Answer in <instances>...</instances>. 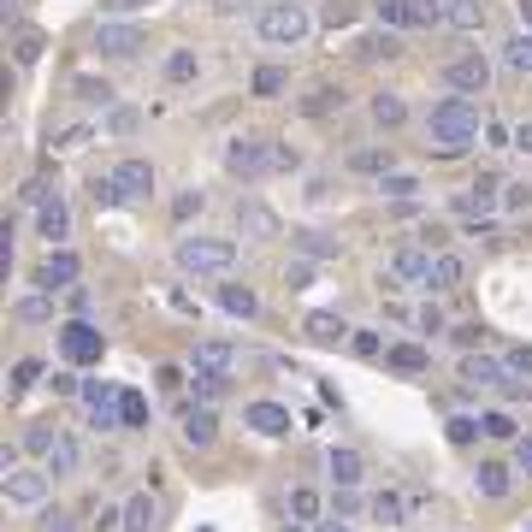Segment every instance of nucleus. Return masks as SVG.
Masks as SVG:
<instances>
[{"mask_svg":"<svg viewBox=\"0 0 532 532\" xmlns=\"http://www.w3.org/2000/svg\"><path fill=\"white\" fill-rule=\"evenodd\" d=\"M473 136H479V107H473L467 95H444V101L432 107V148L450 160V154H462Z\"/></svg>","mask_w":532,"mask_h":532,"instance_id":"nucleus-1","label":"nucleus"},{"mask_svg":"<svg viewBox=\"0 0 532 532\" xmlns=\"http://www.w3.org/2000/svg\"><path fill=\"white\" fill-rule=\"evenodd\" d=\"M296 154L290 148H272L266 136H231L225 142V172L231 178H266V172H290Z\"/></svg>","mask_w":532,"mask_h":532,"instance_id":"nucleus-2","label":"nucleus"},{"mask_svg":"<svg viewBox=\"0 0 532 532\" xmlns=\"http://www.w3.org/2000/svg\"><path fill=\"white\" fill-rule=\"evenodd\" d=\"M308 30H314V18H308L302 0H272V6L261 12V42L266 48H302Z\"/></svg>","mask_w":532,"mask_h":532,"instance_id":"nucleus-3","label":"nucleus"},{"mask_svg":"<svg viewBox=\"0 0 532 532\" xmlns=\"http://www.w3.org/2000/svg\"><path fill=\"white\" fill-rule=\"evenodd\" d=\"M178 266L219 278V272L237 266V243H231V237H184V243H178Z\"/></svg>","mask_w":532,"mask_h":532,"instance_id":"nucleus-4","label":"nucleus"},{"mask_svg":"<svg viewBox=\"0 0 532 532\" xmlns=\"http://www.w3.org/2000/svg\"><path fill=\"white\" fill-rule=\"evenodd\" d=\"M379 18L397 30H432V24H444V6L438 0H379Z\"/></svg>","mask_w":532,"mask_h":532,"instance_id":"nucleus-5","label":"nucleus"},{"mask_svg":"<svg viewBox=\"0 0 532 532\" xmlns=\"http://www.w3.org/2000/svg\"><path fill=\"white\" fill-rule=\"evenodd\" d=\"M101 332L89 326V320H71V326H60V355H66L71 367H95L101 361Z\"/></svg>","mask_w":532,"mask_h":532,"instance_id":"nucleus-6","label":"nucleus"},{"mask_svg":"<svg viewBox=\"0 0 532 532\" xmlns=\"http://www.w3.org/2000/svg\"><path fill=\"white\" fill-rule=\"evenodd\" d=\"M444 83H450L456 95H485V89H491V60H485V54H456V60L444 66Z\"/></svg>","mask_w":532,"mask_h":532,"instance_id":"nucleus-7","label":"nucleus"},{"mask_svg":"<svg viewBox=\"0 0 532 532\" xmlns=\"http://www.w3.org/2000/svg\"><path fill=\"white\" fill-rule=\"evenodd\" d=\"M48 497V467H6V503L12 509H36Z\"/></svg>","mask_w":532,"mask_h":532,"instance_id":"nucleus-8","label":"nucleus"},{"mask_svg":"<svg viewBox=\"0 0 532 532\" xmlns=\"http://www.w3.org/2000/svg\"><path fill=\"white\" fill-rule=\"evenodd\" d=\"M83 402H89V426H95V432L125 426V420H119V391H113L107 379H89V385H83Z\"/></svg>","mask_w":532,"mask_h":532,"instance_id":"nucleus-9","label":"nucleus"},{"mask_svg":"<svg viewBox=\"0 0 532 532\" xmlns=\"http://www.w3.org/2000/svg\"><path fill=\"white\" fill-rule=\"evenodd\" d=\"M95 48L113 54V60H131L136 48H142V30H136V24H119V18H101V24H95Z\"/></svg>","mask_w":532,"mask_h":532,"instance_id":"nucleus-10","label":"nucleus"},{"mask_svg":"<svg viewBox=\"0 0 532 532\" xmlns=\"http://www.w3.org/2000/svg\"><path fill=\"white\" fill-rule=\"evenodd\" d=\"M77 272H83V266H77V255H66V249H60V255H48V261L36 266V284H42V290H71V284H77Z\"/></svg>","mask_w":532,"mask_h":532,"instance_id":"nucleus-11","label":"nucleus"},{"mask_svg":"<svg viewBox=\"0 0 532 532\" xmlns=\"http://www.w3.org/2000/svg\"><path fill=\"white\" fill-rule=\"evenodd\" d=\"M36 231H42L48 243H66V237H71V207L60 196H48L42 207H36Z\"/></svg>","mask_w":532,"mask_h":532,"instance_id":"nucleus-12","label":"nucleus"},{"mask_svg":"<svg viewBox=\"0 0 532 532\" xmlns=\"http://www.w3.org/2000/svg\"><path fill=\"white\" fill-rule=\"evenodd\" d=\"M497 201H503V178H473L462 196H456V207L462 213H491Z\"/></svg>","mask_w":532,"mask_h":532,"instance_id":"nucleus-13","label":"nucleus"},{"mask_svg":"<svg viewBox=\"0 0 532 532\" xmlns=\"http://www.w3.org/2000/svg\"><path fill=\"white\" fill-rule=\"evenodd\" d=\"M261 438H284L290 432V408H278V402H249V414H243Z\"/></svg>","mask_w":532,"mask_h":532,"instance_id":"nucleus-14","label":"nucleus"},{"mask_svg":"<svg viewBox=\"0 0 532 532\" xmlns=\"http://www.w3.org/2000/svg\"><path fill=\"white\" fill-rule=\"evenodd\" d=\"M113 178H119V196L125 201H142L148 190H154V166H148V160H125Z\"/></svg>","mask_w":532,"mask_h":532,"instance_id":"nucleus-15","label":"nucleus"},{"mask_svg":"<svg viewBox=\"0 0 532 532\" xmlns=\"http://www.w3.org/2000/svg\"><path fill=\"white\" fill-rule=\"evenodd\" d=\"M391 272L408 278V284H426V278H432V249H426V243H420V249H397V255H391Z\"/></svg>","mask_w":532,"mask_h":532,"instance_id":"nucleus-16","label":"nucleus"},{"mask_svg":"<svg viewBox=\"0 0 532 532\" xmlns=\"http://www.w3.org/2000/svg\"><path fill=\"white\" fill-rule=\"evenodd\" d=\"M196 367L201 373H231V367H237V349L219 343V337H201L196 343Z\"/></svg>","mask_w":532,"mask_h":532,"instance_id":"nucleus-17","label":"nucleus"},{"mask_svg":"<svg viewBox=\"0 0 532 532\" xmlns=\"http://www.w3.org/2000/svg\"><path fill=\"white\" fill-rule=\"evenodd\" d=\"M154 527H160V503L148 491H136L131 503H125V532H154Z\"/></svg>","mask_w":532,"mask_h":532,"instance_id":"nucleus-18","label":"nucleus"},{"mask_svg":"<svg viewBox=\"0 0 532 532\" xmlns=\"http://www.w3.org/2000/svg\"><path fill=\"white\" fill-rule=\"evenodd\" d=\"M184 438H190L196 450H207V444L219 438V414H213V408H190V414H184Z\"/></svg>","mask_w":532,"mask_h":532,"instance_id":"nucleus-19","label":"nucleus"},{"mask_svg":"<svg viewBox=\"0 0 532 532\" xmlns=\"http://www.w3.org/2000/svg\"><path fill=\"white\" fill-rule=\"evenodd\" d=\"M237 225H243L249 237H278V219H272V207H261V201H243V207H237Z\"/></svg>","mask_w":532,"mask_h":532,"instance_id":"nucleus-20","label":"nucleus"},{"mask_svg":"<svg viewBox=\"0 0 532 532\" xmlns=\"http://www.w3.org/2000/svg\"><path fill=\"white\" fill-rule=\"evenodd\" d=\"M385 367H391V373H426L432 361H426L420 343H391V349H385Z\"/></svg>","mask_w":532,"mask_h":532,"instance_id":"nucleus-21","label":"nucleus"},{"mask_svg":"<svg viewBox=\"0 0 532 532\" xmlns=\"http://www.w3.org/2000/svg\"><path fill=\"white\" fill-rule=\"evenodd\" d=\"M219 308H225V314H237V320H255V308H261V302H255V290H249V284H219Z\"/></svg>","mask_w":532,"mask_h":532,"instance_id":"nucleus-22","label":"nucleus"},{"mask_svg":"<svg viewBox=\"0 0 532 532\" xmlns=\"http://www.w3.org/2000/svg\"><path fill=\"white\" fill-rule=\"evenodd\" d=\"M462 284V261L450 255V249H438L432 255V278H426V290H456Z\"/></svg>","mask_w":532,"mask_h":532,"instance_id":"nucleus-23","label":"nucleus"},{"mask_svg":"<svg viewBox=\"0 0 532 532\" xmlns=\"http://www.w3.org/2000/svg\"><path fill=\"white\" fill-rule=\"evenodd\" d=\"M473 485H479V497H509V467L503 462H479Z\"/></svg>","mask_w":532,"mask_h":532,"instance_id":"nucleus-24","label":"nucleus"},{"mask_svg":"<svg viewBox=\"0 0 532 532\" xmlns=\"http://www.w3.org/2000/svg\"><path fill=\"white\" fill-rule=\"evenodd\" d=\"M326 467H332V479L343 485V491H349V485H361V473H367L355 450H332V456H326Z\"/></svg>","mask_w":532,"mask_h":532,"instance_id":"nucleus-25","label":"nucleus"},{"mask_svg":"<svg viewBox=\"0 0 532 532\" xmlns=\"http://www.w3.org/2000/svg\"><path fill=\"white\" fill-rule=\"evenodd\" d=\"M444 24H456V30H479V24H485V6H479V0H444Z\"/></svg>","mask_w":532,"mask_h":532,"instance_id":"nucleus-26","label":"nucleus"},{"mask_svg":"<svg viewBox=\"0 0 532 532\" xmlns=\"http://www.w3.org/2000/svg\"><path fill=\"white\" fill-rule=\"evenodd\" d=\"M302 332L314 337V343H326V349H332V343H343V337H349V326H343L337 314H308V326H302Z\"/></svg>","mask_w":532,"mask_h":532,"instance_id":"nucleus-27","label":"nucleus"},{"mask_svg":"<svg viewBox=\"0 0 532 532\" xmlns=\"http://www.w3.org/2000/svg\"><path fill=\"white\" fill-rule=\"evenodd\" d=\"M402 42L391 36V30H373V36H361V60H397Z\"/></svg>","mask_w":532,"mask_h":532,"instance_id":"nucleus-28","label":"nucleus"},{"mask_svg":"<svg viewBox=\"0 0 532 532\" xmlns=\"http://www.w3.org/2000/svg\"><path fill=\"white\" fill-rule=\"evenodd\" d=\"M290 521H302V527H308V521H320V491L296 485V491H290Z\"/></svg>","mask_w":532,"mask_h":532,"instance_id":"nucleus-29","label":"nucleus"},{"mask_svg":"<svg viewBox=\"0 0 532 532\" xmlns=\"http://www.w3.org/2000/svg\"><path fill=\"white\" fill-rule=\"evenodd\" d=\"M503 60L532 77V30H521V36H509V42H503Z\"/></svg>","mask_w":532,"mask_h":532,"instance_id":"nucleus-30","label":"nucleus"},{"mask_svg":"<svg viewBox=\"0 0 532 532\" xmlns=\"http://www.w3.org/2000/svg\"><path fill=\"white\" fill-rule=\"evenodd\" d=\"M373 119H379L385 131H397L402 119H408V107H402V95H373Z\"/></svg>","mask_w":532,"mask_h":532,"instance_id":"nucleus-31","label":"nucleus"},{"mask_svg":"<svg viewBox=\"0 0 532 532\" xmlns=\"http://www.w3.org/2000/svg\"><path fill=\"white\" fill-rule=\"evenodd\" d=\"M71 467H77V444L60 432V438H54V450H48V473L60 479V473H71Z\"/></svg>","mask_w":532,"mask_h":532,"instance_id":"nucleus-32","label":"nucleus"},{"mask_svg":"<svg viewBox=\"0 0 532 532\" xmlns=\"http://www.w3.org/2000/svg\"><path fill=\"white\" fill-rule=\"evenodd\" d=\"M225 391H231V373H201L196 367V397L201 402H219Z\"/></svg>","mask_w":532,"mask_h":532,"instance_id":"nucleus-33","label":"nucleus"},{"mask_svg":"<svg viewBox=\"0 0 532 532\" xmlns=\"http://www.w3.org/2000/svg\"><path fill=\"white\" fill-rule=\"evenodd\" d=\"M284 83H290V77H284L278 66H261V71H255V83H249V89H255L261 101H272V95H284Z\"/></svg>","mask_w":532,"mask_h":532,"instance_id":"nucleus-34","label":"nucleus"},{"mask_svg":"<svg viewBox=\"0 0 532 532\" xmlns=\"http://www.w3.org/2000/svg\"><path fill=\"white\" fill-rule=\"evenodd\" d=\"M373 521H379V527H397L402 521V497L397 491H379V497H373Z\"/></svg>","mask_w":532,"mask_h":532,"instance_id":"nucleus-35","label":"nucleus"},{"mask_svg":"<svg viewBox=\"0 0 532 532\" xmlns=\"http://www.w3.org/2000/svg\"><path fill=\"white\" fill-rule=\"evenodd\" d=\"M119 420L125 426H148V402L136 397V391H119Z\"/></svg>","mask_w":532,"mask_h":532,"instance_id":"nucleus-36","label":"nucleus"},{"mask_svg":"<svg viewBox=\"0 0 532 532\" xmlns=\"http://www.w3.org/2000/svg\"><path fill=\"white\" fill-rule=\"evenodd\" d=\"M12 314H18V320H24V326H42V320H48V314H54V308H48V296H24V302H18V308H12Z\"/></svg>","mask_w":532,"mask_h":532,"instance_id":"nucleus-37","label":"nucleus"},{"mask_svg":"<svg viewBox=\"0 0 532 532\" xmlns=\"http://www.w3.org/2000/svg\"><path fill=\"white\" fill-rule=\"evenodd\" d=\"M296 243H302V255H314V261L337 255V243H332V237H320V231H296Z\"/></svg>","mask_w":532,"mask_h":532,"instance_id":"nucleus-38","label":"nucleus"},{"mask_svg":"<svg viewBox=\"0 0 532 532\" xmlns=\"http://www.w3.org/2000/svg\"><path fill=\"white\" fill-rule=\"evenodd\" d=\"M302 107H308V113H332V107H343V89H332V83H320V89H314V95H308Z\"/></svg>","mask_w":532,"mask_h":532,"instance_id":"nucleus-39","label":"nucleus"},{"mask_svg":"<svg viewBox=\"0 0 532 532\" xmlns=\"http://www.w3.org/2000/svg\"><path fill=\"white\" fill-rule=\"evenodd\" d=\"M166 77H172V83H190V77H196V54H190V48H178V54L166 60Z\"/></svg>","mask_w":532,"mask_h":532,"instance_id":"nucleus-40","label":"nucleus"},{"mask_svg":"<svg viewBox=\"0 0 532 532\" xmlns=\"http://www.w3.org/2000/svg\"><path fill=\"white\" fill-rule=\"evenodd\" d=\"M36 379H42V367H36V361H18V367H12V385H6V391H12V397H24V391H30Z\"/></svg>","mask_w":532,"mask_h":532,"instance_id":"nucleus-41","label":"nucleus"},{"mask_svg":"<svg viewBox=\"0 0 532 532\" xmlns=\"http://www.w3.org/2000/svg\"><path fill=\"white\" fill-rule=\"evenodd\" d=\"M54 438H60V432H54V426L42 420V426H30V432H24V450H36V456H48V450H54Z\"/></svg>","mask_w":532,"mask_h":532,"instance_id":"nucleus-42","label":"nucleus"},{"mask_svg":"<svg viewBox=\"0 0 532 532\" xmlns=\"http://www.w3.org/2000/svg\"><path fill=\"white\" fill-rule=\"evenodd\" d=\"M385 196H397V201H408L414 190H420V178H408V172H385V184H379Z\"/></svg>","mask_w":532,"mask_h":532,"instance_id":"nucleus-43","label":"nucleus"},{"mask_svg":"<svg viewBox=\"0 0 532 532\" xmlns=\"http://www.w3.org/2000/svg\"><path fill=\"white\" fill-rule=\"evenodd\" d=\"M479 432H485V426H479L473 414H456V420H450V444H473Z\"/></svg>","mask_w":532,"mask_h":532,"instance_id":"nucleus-44","label":"nucleus"},{"mask_svg":"<svg viewBox=\"0 0 532 532\" xmlns=\"http://www.w3.org/2000/svg\"><path fill=\"white\" fill-rule=\"evenodd\" d=\"M479 426H485V438H515V420L497 408V414H479Z\"/></svg>","mask_w":532,"mask_h":532,"instance_id":"nucleus-45","label":"nucleus"},{"mask_svg":"<svg viewBox=\"0 0 532 532\" xmlns=\"http://www.w3.org/2000/svg\"><path fill=\"white\" fill-rule=\"evenodd\" d=\"M503 207H509V213H527L532 207V184H503Z\"/></svg>","mask_w":532,"mask_h":532,"instance_id":"nucleus-46","label":"nucleus"},{"mask_svg":"<svg viewBox=\"0 0 532 532\" xmlns=\"http://www.w3.org/2000/svg\"><path fill=\"white\" fill-rule=\"evenodd\" d=\"M89 190H95V207H119V178H95V184H89Z\"/></svg>","mask_w":532,"mask_h":532,"instance_id":"nucleus-47","label":"nucleus"},{"mask_svg":"<svg viewBox=\"0 0 532 532\" xmlns=\"http://www.w3.org/2000/svg\"><path fill=\"white\" fill-rule=\"evenodd\" d=\"M385 166H391V160H385L379 148H361V154H355V172H385Z\"/></svg>","mask_w":532,"mask_h":532,"instance_id":"nucleus-48","label":"nucleus"},{"mask_svg":"<svg viewBox=\"0 0 532 532\" xmlns=\"http://www.w3.org/2000/svg\"><path fill=\"white\" fill-rule=\"evenodd\" d=\"M142 6H154V0H101L107 18H125V12H142Z\"/></svg>","mask_w":532,"mask_h":532,"instance_id":"nucleus-49","label":"nucleus"},{"mask_svg":"<svg viewBox=\"0 0 532 532\" xmlns=\"http://www.w3.org/2000/svg\"><path fill=\"white\" fill-rule=\"evenodd\" d=\"M349 349H355L361 361H373V355H379V337H373V332H355V337H349Z\"/></svg>","mask_w":532,"mask_h":532,"instance_id":"nucleus-50","label":"nucleus"},{"mask_svg":"<svg viewBox=\"0 0 532 532\" xmlns=\"http://www.w3.org/2000/svg\"><path fill=\"white\" fill-rule=\"evenodd\" d=\"M503 361H509V373H521V379H532V349H509Z\"/></svg>","mask_w":532,"mask_h":532,"instance_id":"nucleus-51","label":"nucleus"},{"mask_svg":"<svg viewBox=\"0 0 532 532\" xmlns=\"http://www.w3.org/2000/svg\"><path fill=\"white\" fill-rule=\"evenodd\" d=\"M36 54H42V36H36V30H24V36H18V60H36Z\"/></svg>","mask_w":532,"mask_h":532,"instance_id":"nucleus-52","label":"nucleus"},{"mask_svg":"<svg viewBox=\"0 0 532 532\" xmlns=\"http://www.w3.org/2000/svg\"><path fill=\"white\" fill-rule=\"evenodd\" d=\"M420 243H426V249H432V255H438V249H444V243H450V231H444V225H426V231H420Z\"/></svg>","mask_w":532,"mask_h":532,"instance_id":"nucleus-53","label":"nucleus"},{"mask_svg":"<svg viewBox=\"0 0 532 532\" xmlns=\"http://www.w3.org/2000/svg\"><path fill=\"white\" fill-rule=\"evenodd\" d=\"M515 462H521V473H527V479H532V432H527V438H521V444H515Z\"/></svg>","mask_w":532,"mask_h":532,"instance_id":"nucleus-54","label":"nucleus"},{"mask_svg":"<svg viewBox=\"0 0 532 532\" xmlns=\"http://www.w3.org/2000/svg\"><path fill=\"white\" fill-rule=\"evenodd\" d=\"M113 131H119V136L136 131V113H131V107H119V113H113Z\"/></svg>","mask_w":532,"mask_h":532,"instance_id":"nucleus-55","label":"nucleus"},{"mask_svg":"<svg viewBox=\"0 0 532 532\" xmlns=\"http://www.w3.org/2000/svg\"><path fill=\"white\" fill-rule=\"evenodd\" d=\"M77 95H83V101H107V83H89V77H83V83H77Z\"/></svg>","mask_w":532,"mask_h":532,"instance_id":"nucleus-56","label":"nucleus"},{"mask_svg":"<svg viewBox=\"0 0 532 532\" xmlns=\"http://www.w3.org/2000/svg\"><path fill=\"white\" fill-rule=\"evenodd\" d=\"M284 278H290V290H308V278H314V266H290Z\"/></svg>","mask_w":532,"mask_h":532,"instance_id":"nucleus-57","label":"nucleus"},{"mask_svg":"<svg viewBox=\"0 0 532 532\" xmlns=\"http://www.w3.org/2000/svg\"><path fill=\"white\" fill-rule=\"evenodd\" d=\"M420 332H444V314L438 308H420Z\"/></svg>","mask_w":532,"mask_h":532,"instance_id":"nucleus-58","label":"nucleus"},{"mask_svg":"<svg viewBox=\"0 0 532 532\" xmlns=\"http://www.w3.org/2000/svg\"><path fill=\"white\" fill-rule=\"evenodd\" d=\"M54 391H60V397H83V385H77L71 373H60V379H54Z\"/></svg>","mask_w":532,"mask_h":532,"instance_id":"nucleus-59","label":"nucleus"},{"mask_svg":"<svg viewBox=\"0 0 532 532\" xmlns=\"http://www.w3.org/2000/svg\"><path fill=\"white\" fill-rule=\"evenodd\" d=\"M42 532H71V521H66V515H48V521H42Z\"/></svg>","mask_w":532,"mask_h":532,"instance_id":"nucleus-60","label":"nucleus"},{"mask_svg":"<svg viewBox=\"0 0 532 532\" xmlns=\"http://www.w3.org/2000/svg\"><path fill=\"white\" fill-rule=\"evenodd\" d=\"M314 532H349L343 521H314Z\"/></svg>","mask_w":532,"mask_h":532,"instance_id":"nucleus-61","label":"nucleus"},{"mask_svg":"<svg viewBox=\"0 0 532 532\" xmlns=\"http://www.w3.org/2000/svg\"><path fill=\"white\" fill-rule=\"evenodd\" d=\"M515 148H527V154H532V125H527L521 136H515Z\"/></svg>","mask_w":532,"mask_h":532,"instance_id":"nucleus-62","label":"nucleus"},{"mask_svg":"<svg viewBox=\"0 0 532 532\" xmlns=\"http://www.w3.org/2000/svg\"><path fill=\"white\" fill-rule=\"evenodd\" d=\"M521 24L532 30V0H521Z\"/></svg>","mask_w":532,"mask_h":532,"instance_id":"nucleus-63","label":"nucleus"},{"mask_svg":"<svg viewBox=\"0 0 532 532\" xmlns=\"http://www.w3.org/2000/svg\"><path fill=\"white\" fill-rule=\"evenodd\" d=\"M527 532H532V521H527Z\"/></svg>","mask_w":532,"mask_h":532,"instance_id":"nucleus-64","label":"nucleus"}]
</instances>
